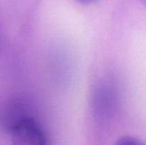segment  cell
Here are the masks:
<instances>
[{
	"label": "cell",
	"instance_id": "1",
	"mask_svg": "<svg viewBox=\"0 0 146 145\" xmlns=\"http://www.w3.org/2000/svg\"><path fill=\"white\" fill-rule=\"evenodd\" d=\"M8 132L12 145H49L42 126L33 115L17 121Z\"/></svg>",
	"mask_w": 146,
	"mask_h": 145
},
{
	"label": "cell",
	"instance_id": "3",
	"mask_svg": "<svg viewBox=\"0 0 146 145\" xmlns=\"http://www.w3.org/2000/svg\"><path fill=\"white\" fill-rule=\"evenodd\" d=\"M76 1L80 3H83V4H90V3H92L94 2H97L98 0H76Z\"/></svg>",
	"mask_w": 146,
	"mask_h": 145
},
{
	"label": "cell",
	"instance_id": "4",
	"mask_svg": "<svg viewBox=\"0 0 146 145\" xmlns=\"http://www.w3.org/2000/svg\"><path fill=\"white\" fill-rule=\"evenodd\" d=\"M143 6H144V8H145V9L146 10V0H138Z\"/></svg>",
	"mask_w": 146,
	"mask_h": 145
},
{
	"label": "cell",
	"instance_id": "2",
	"mask_svg": "<svg viewBox=\"0 0 146 145\" xmlns=\"http://www.w3.org/2000/svg\"><path fill=\"white\" fill-rule=\"evenodd\" d=\"M114 145H145V144L135 137L124 136L119 138Z\"/></svg>",
	"mask_w": 146,
	"mask_h": 145
}]
</instances>
